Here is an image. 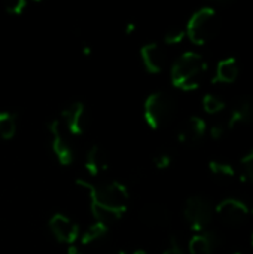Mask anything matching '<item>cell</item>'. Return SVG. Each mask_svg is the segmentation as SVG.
Returning <instances> with one entry per match:
<instances>
[{
  "instance_id": "cell-1",
  "label": "cell",
  "mask_w": 253,
  "mask_h": 254,
  "mask_svg": "<svg viewBox=\"0 0 253 254\" xmlns=\"http://www.w3.org/2000/svg\"><path fill=\"white\" fill-rule=\"evenodd\" d=\"M78 185L89 192L91 204H94V205L107 208L121 216L124 214V211L128 207V199H130L128 190L119 182L113 180V182L92 185L85 180H78Z\"/></svg>"
},
{
  "instance_id": "cell-2",
  "label": "cell",
  "mask_w": 253,
  "mask_h": 254,
  "mask_svg": "<svg viewBox=\"0 0 253 254\" xmlns=\"http://www.w3.org/2000/svg\"><path fill=\"white\" fill-rule=\"evenodd\" d=\"M207 63L198 52H185L171 68L173 85L183 91L197 89L207 71Z\"/></svg>"
},
{
  "instance_id": "cell-3",
  "label": "cell",
  "mask_w": 253,
  "mask_h": 254,
  "mask_svg": "<svg viewBox=\"0 0 253 254\" xmlns=\"http://www.w3.org/2000/svg\"><path fill=\"white\" fill-rule=\"evenodd\" d=\"M177 112V103L169 92H154L145 101V119L154 129L169 125Z\"/></svg>"
},
{
  "instance_id": "cell-4",
  "label": "cell",
  "mask_w": 253,
  "mask_h": 254,
  "mask_svg": "<svg viewBox=\"0 0 253 254\" xmlns=\"http://www.w3.org/2000/svg\"><path fill=\"white\" fill-rule=\"evenodd\" d=\"M221 30V19L213 7L198 9L186 25V34L195 45H206Z\"/></svg>"
},
{
  "instance_id": "cell-5",
  "label": "cell",
  "mask_w": 253,
  "mask_h": 254,
  "mask_svg": "<svg viewBox=\"0 0 253 254\" xmlns=\"http://www.w3.org/2000/svg\"><path fill=\"white\" fill-rule=\"evenodd\" d=\"M185 219L194 231H204L213 219V207L209 198L203 195L191 196L183 210Z\"/></svg>"
},
{
  "instance_id": "cell-6",
  "label": "cell",
  "mask_w": 253,
  "mask_h": 254,
  "mask_svg": "<svg viewBox=\"0 0 253 254\" xmlns=\"http://www.w3.org/2000/svg\"><path fill=\"white\" fill-rule=\"evenodd\" d=\"M48 131L51 134V146L52 152L55 153L57 159L63 165H70L75 159V150L67 138V135L63 131L61 122L58 119H54L48 124Z\"/></svg>"
},
{
  "instance_id": "cell-7",
  "label": "cell",
  "mask_w": 253,
  "mask_h": 254,
  "mask_svg": "<svg viewBox=\"0 0 253 254\" xmlns=\"http://www.w3.org/2000/svg\"><path fill=\"white\" fill-rule=\"evenodd\" d=\"M215 213L225 225H230V226H239L245 223L249 216L248 205L233 198L224 199L222 202H219L215 208Z\"/></svg>"
},
{
  "instance_id": "cell-8",
  "label": "cell",
  "mask_w": 253,
  "mask_h": 254,
  "mask_svg": "<svg viewBox=\"0 0 253 254\" xmlns=\"http://www.w3.org/2000/svg\"><path fill=\"white\" fill-rule=\"evenodd\" d=\"M206 131H207L206 121L203 118L192 116L182 124V127L177 132V138L182 144L194 147L201 143V140L206 135Z\"/></svg>"
},
{
  "instance_id": "cell-9",
  "label": "cell",
  "mask_w": 253,
  "mask_h": 254,
  "mask_svg": "<svg viewBox=\"0 0 253 254\" xmlns=\"http://www.w3.org/2000/svg\"><path fill=\"white\" fill-rule=\"evenodd\" d=\"M63 121L66 128L73 135H81L86 127V110L85 106L79 101L70 103L63 112H61Z\"/></svg>"
},
{
  "instance_id": "cell-10",
  "label": "cell",
  "mask_w": 253,
  "mask_h": 254,
  "mask_svg": "<svg viewBox=\"0 0 253 254\" xmlns=\"http://www.w3.org/2000/svg\"><path fill=\"white\" fill-rule=\"evenodd\" d=\"M49 229L58 241L66 243V244L75 243L79 235V228L63 214H54L51 217Z\"/></svg>"
},
{
  "instance_id": "cell-11",
  "label": "cell",
  "mask_w": 253,
  "mask_h": 254,
  "mask_svg": "<svg viewBox=\"0 0 253 254\" xmlns=\"http://www.w3.org/2000/svg\"><path fill=\"white\" fill-rule=\"evenodd\" d=\"M140 219L151 228H164L171 222V211L163 204H148L142 208Z\"/></svg>"
},
{
  "instance_id": "cell-12",
  "label": "cell",
  "mask_w": 253,
  "mask_h": 254,
  "mask_svg": "<svg viewBox=\"0 0 253 254\" xmlns=\"http://www.w3.org/2000/svg\"><path fill=\"white\" fill-rule=\"evenodd\" d=\"M230 128L242 124V125H249L253 124V97L251 95H243L237 98L233 104L230 118L227 119Z\"/></svg>"
},
{
  "instance_id": "cell-13",
  "label": "cell",
  "mask_w": 253,
  "mask_h": 254,
  "mask_svg": "<svg viewBox=\"0 0 253 254\" xmlns=\"http://www.w3.org/2000/svg\"><path fill=\"white\" fill-rule=\"evenodd\" d=\"M140 55H142L145 67L151 73H160L166 67V63H167L166 51L155 42L145 45L140 49Z\"/></svg>"
},
{
  "instance_id": "cell-14",
  "label": "cell",
  "mask_w": 253,
  "mask_h": 254,
  "mask_svg": "<svg viewBox=\"0 0 253 254\" xmlns=\"http://www.w3.org/2000/svg\"><path fill=\"white\" fill-rule=\"evenodd\" d=\"M221 246V237L215 231H204L189 241L191 254H213Z\"/></svg>"
},
{
  "instance_id": "cell-15",
  "label": "cell",
  "mask_w": 253,
  "mask_h": 254,
  "mask_svg": "<svg viewBox=\"0 0 253 254\" xmlns=\"http://www.w3.org/2000/svg\"><path fill=\"white\" fill-rule=\"evenodd\" d=\"M85 167L92 177L103 174L109 168V156L100 146H92L86 155Z\"/></svg>"
},
{
  "instance_id": "cell-16",
  "label": "cell",
  "mask_w": 253,
  "mask_h": 254,
  "mask_svg": "<svg viewBox=\"0 0 253 254\" xmlns=\"http://www.w3.org/2000/svg\"><path fill=\"white\" fill-rule=\"evenodd\" d=\"M237 77H239V63L234 57H230L218 63L212 82L213 83H233L236 82Z\"/></svg>"
},
{
  "instance_id": "cell-17",
  "label": "cell",
  "mask_w": 253,
  "mask_h": 254,
  "mask_svg": "<svg viewBox=\"0 0 253 254\" xmlns=\"http://www.w3.org/2000/svg\"><path fill=\"white\" fill-rule=\"evenodd\" d=\"M209 170L213 174V177L222 183H231L237 177V171L234 170L233 165L221 161H210L209 162Z\"/></svg>"
},
{
  "instance_id": "cell-18",
  "label": "cell",
  "mask_w": 253,
  "mask_h": 254,
  "mask_svg": "<svg viewBox=\"0 0 253 254\" xmlns=\"http://www.w3.org/2000/svg\"><path fill=\"white\" fill-rule=\"evenodd\" d=\"M16 131V119L10 112H0V138L10 140Z\"/></svg>"
},
{
  "instance_id": "cell-19",
  "label": "cell",
  "mask_w": 253,
  "mask_h": 254,
  "mask_svg": "<svg viewBox=\"0 0 253 254\" xmlns=\"http://www.w3.org/2000/svg\"><path fill=\"white\" fill-rule=\"evenodd\" d=\"M107 234V226L101 225V223H95L92 226H89L85 234L82 235V244L88 246L92 243H97L98 240H101L104 235Z\"/></svg>"
},
{
  "instance_id": "cell-20",
  "label": "cell",
  "mask_w": 253,
  "mask_h": 254,
  "mask_svg": "<svg viewBox=\"0 0 253 254\" xmlns=\"http://www.w3.org/2000/svg\"><path fill=\"white\" fill-rule=\"evenodd\" d=\"M203 107L209 115H216V113H219V112H222L225 109V101L222 98H219L218 95L207 94L203 98Z\"/></svg>"
},
{
  "instance_id": "cell-21",
  "label": "cell",
  "mask_w": 253,
  "mask_h": 254,
  "mask_svg": "<svg viewBox=\"0 0 253 254\" xmlns=\"http://www.w3.org/2000/svg\"><path fill=\"white\" fill-rule=\"evenodd\" d=\"M240 177L243 182L253 183V150L240 159Z\"/></svg>"
},
{
  "instance_id": "cell-22",
  "label": "cell",
  "mask_w": 253,
  "mask_h": 254,
  "mask_svg": "<svg viewBox=\"0 0 253 254\" xmlns=\"http://www.w3.org/2000/svg\"><path fill=\"white\" fill-rule=\"evenodd\" d=\"M230 125H228V121L227 119H221V121H216L212 127H210V135L213 140H221L222 137H225V134L230 131Z\"/></svg>"
},
{
  "instance_id": "cell-23",
  "label": "cell",
  "mask_w": 253,
  "mask_h": 254,
  "mask_svg": "<svg viewBox=\"0 0 253 254\" xmlns=\"http://www.w3.org/2000/svg\"><path fill=\"white\" fill-rule=\"evenodd\" d=\"M185 36H186V30L185 28H182V27H173V28H170L166 33L164 40L169 45H176V43H180L185 39Z\"/></svg>"
},
{
  "instance_id": "cell-24",
  "label": "cell",
  "mask_w": 253,
  "mask_h": 254,
  "mask_svg": "<svg viewBox=\"0 0 253 254\" xmlns=\"http://www.w3.org/2000/svg\"><path fill=\"white\" fill-rule=\"evenodd\" d=\"M7 13H12V15H19L24 12V9L27 7V1L25 0H10L4 4Z\"/></svg>"
},
{
  "instance_id": "cell-25",
  "label": "cell",
  "mask_w": 253,
  "mask_h": 254,
  "mask_svg": "<svg viewBox=\"0 0 253 254\" xmlns=\"http://www.w3.org/2000/svg\"><path fill=\"white\" fill-rule=\"evenodd\" d=\"M173 162V158L170 156V153H158L154 156V165L158 168V170H166L171 165Z\"/></svg>"
},
{
  "instance_id": "cell-26",
  "label": "cell",
  "mask_w": 253,
  "mask_h": 254,
  "mask_svg": "<svg viewBox=\"0 0 253 254\" xmlns=\"http://www.w3.org/2000/svg\"><path fill=\"white\" fill-rule=\"evenodd\" d=\"M163 254H185L183 253V250H182V247L177 244V241L174 240V237L171 238V247L170 249H167L166 252Z\"/></svg>"
},
{
  "instance_id": "cell-27",
  "label": "cell",
  "mask_w": 253,
  "mask_h": 254,
  "mask_svg": "<svg viewBox=\"0 0 253 254\" xmlns=\"http://www.w3.org/2000/svg\"><path fill=\"white\" fill-rule=\"evenodd\" d=\"M134 28H136V27H134V24H133V22H130V24H127L125 33H127V34H130V33H133V31H134Z\"/></svg>"
},
{
  "instance_id": "cell-28",
  "label": "cell",
  "mask_w": 253,
  "mask_h": 254,
  "mask_svg": "<svg viewBox=\"0 0 253 254\" xmlns=\"http://www.w3.org/2000/svg\"><path fill=\"white\" fill-rule=\"evenodd\" d=\"M67 254H82V252H81L79 249H76V247H70V249L67 250Z\"/></svg>"
},
{
  "instance_id": "cell-29",
  "label": "cell",
  "mask_w": 253,
  "mask_h": 254,
  "mask_svg": "<svg viewBox=\"0 0 253 254\" xmlns=\"http://www.w3.org/2000/svg\"><path fill=\"white\" fill-rule=\"evenodd\" d=\"M82 51H84L85 55H89V54H91V48H89L88 45H84V49H82Z\"/></svg>"
},
{
  "instance_id": "cell-30",
  "label": "cell",
  "mask_w": 253,
  "mask_h": 254,
  "mask_svg": "<svg viewBox=\"0 0 253 254\" xmlns=\"http://www.w3.org/2000/svg\"><path fill=\"white\" fill-rule=\"evenodd\" d=\"M248 210H249V214H253V201L251 202V205H248Z\"/></svg>"
},
{
  "instance_id": "cell-31",
  "label": "cell",
  "mask_w": 253,
  "mask_h": 254,
  "mask_svg": "<svg viewBox=\"0 0 253 254\" xmlns=\"http://www.w3.org/2000/svg\"><path fill=\"white\" fill-rule=\"evenodd\" d=\"M133 254H149L148 252H145V250H137V252H134Z\"/></svg>"
},
{
  "instance_id": "cell-32",
  "label": "cell",
  "mask_w": 253,
  "mask_h": 254,
  "mask_svg": "<svg viewBox=\"0 0 253 254\" xmlns=\"http://www.w3.org/2000/svg\"><path fill=\"white\" fill-rule=\"evenodd\" d=\"M110 254H125L124 252H116V253H110Z\"/></svg>"
},
{
  "instance_id": "cell-33",
  "label": "cell",
  "mask_w": 253,
  "mask_h": 254,
  "mask_svg": "<svg viewBox=\"0 0 253 254\" xmlns=\"http://www.w3.org/2000/svg\"><path fill=\"white\" fill-rule=\"evenodd\" d=\"M252 246H253V234H252Z\"/></svg>"
},
{
  "instance_id": "cell-34",
  "label": "cell",
  "mask_w": 253,
  "mask_h": 254,
  "mask_svg": "<svg viewBox=\"0 0 253 254\" xmlns=\"http://www.w3.org/2000/svg\"><path fill=\"white\" fill-rule=\"evenodd\" d=\"M234 254H243V253H240V252H239V253H234Z\"/></svg>"
}]
</instances>
